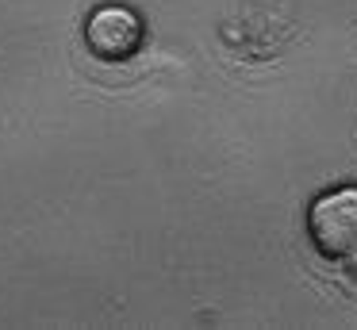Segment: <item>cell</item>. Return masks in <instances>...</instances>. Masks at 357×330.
Here are the masks:
<instances>
[{"label": "cell", "instance_id": "obj_2", "mask_svg": "<svg viewBox=\"0 0 357 330\" xmlns=\"http://www.w3.org/2000/svg\"><path fill=\"white\" fill-rule=\"evenodd\" d=\"M85 43L100 61H127L142 46V20L139 12L119 4H104L89 15Z\"/></svg>", "mask_w": 357, "mask_h": 330}, {"label": "cell", "instance_id": "obj_1", "mask_svg": "<svg viewBox=\"0 0 357 330\" xmlns=\"http://www.w3.org/2000/svg\"><path fill=\"white\" fill-rule=\"evenodd\" d=\"M311 238L326 257H354L357 253V188H338L315 200L311 207Z\"/></svg>", "mask_w": 357, "mask_h": 330}]
</instances>
